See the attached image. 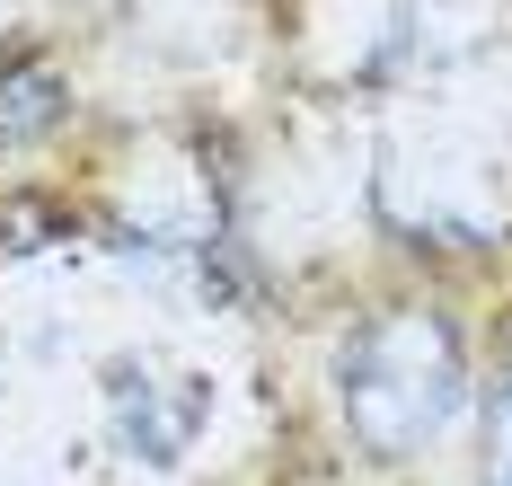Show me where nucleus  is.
<instances>
[{"instance_id": "1", "label": "nucleus", "mask_w": 512, "mask_h": 486, "mask_svg": "<svg viewBox=\"0 0 512 486\" xmlns=\"http://www.w3.org/2000/svg\"><path fill=\"white\" fill-rule=\"evenodd\" d=\"M468 398V345L460 327L424 301H398L354 327L345 345V425L371 460H407L460 416Z\"/></svg>"}, {"instance_id": "2", "label": "nucleus", "mask_w": 512, "mask_h": 486, "mask_svg": "<svg viewBox=\"0 0 512 486\" xmlns=\"http://www.w3.org/2000/svg\"><path fill=\"white\" fill-rule=\"evenodd\" d=\"M53 115H62V80L53 71H9L0 80V151H18L27 133H45Z\"/></svg>"}, {"instance_id": "3", "label": "nucleus", "mask_w": 512, "mask_h": 486, "mask_svg": "<svg viewBox=\"0 0 512 486\" xmlns=\"http://www.w3.org/2000/svg\"><path fill=\"white\" fill-rule=\"evenodd\" d=\"M486 486H512V372L495 380V407H486Z\"/></svg>"}]
</instances>
